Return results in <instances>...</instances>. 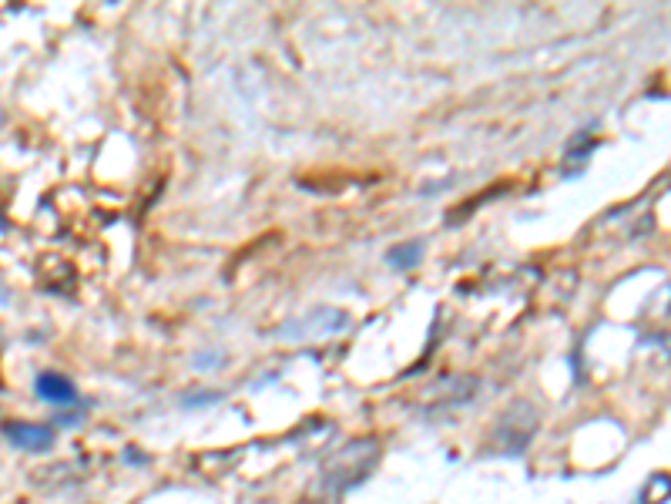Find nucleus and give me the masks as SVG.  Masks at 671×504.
<instances>
[{"label":"nucleus","mask_w":671,"mask_h":504,"mask_svg":"<svg viewBox=\"0 0 671 504\" xmlns=\"http://www.w3.org/2000/svg\"><path fill=\"white\" fill-rule=\"evenodd\" d=\"M376 457H380V444L373 437H363V441L346 444L343 451L333 457V464L323 474V488L326 491H349L359 478H366L376 468Z\"/></svg>","instance_id":"f257e3e1"},{"label":"nucleus","mask_w":671,"mask_h":504,"mask_svg":"<svg viewBox=\"0 0 671 504\" xmlns=\"http://www.w3.org/2000/svg\"><path fill=\"white\" fill-rule=\"evenodd\" d=\"M7 441L14 447H21V451L41 454V451H51L54 447V431L51 427L31 424V420H14V424H7Z\"/></svg>","instance_id":"f03ea898"},{"label":"nucleus","mask_w":671,"mask_h":504,"mask_svg":"<svg viewBox=\"0 0 671 504\" xmlns=\"http://www.w3.org/2000/svg\"><path fill=\"white\" fill-rule=\"evenodd\" d=\"M37 394L51 400V404H68V400H74V384L68 377H58V373H41L37 377Z\"/></svg>","instance_id":"7ed1b4c3"},{"label":"nucleus","mask_w":671,"mask_h":504,"mask_svg":"<svg viewBox=\"0 0 671 504\" xmlns=\"http://www.w3.org/2000/svg\"><path fill=\"white\" fill-rule=\"evenodd\" d=\"M420 259V246L417 242H410L406 249H393L390 252V266H396V269H406V266H413Z\"/></svg>","instance_id":"20e7f679"}]
</instances>
